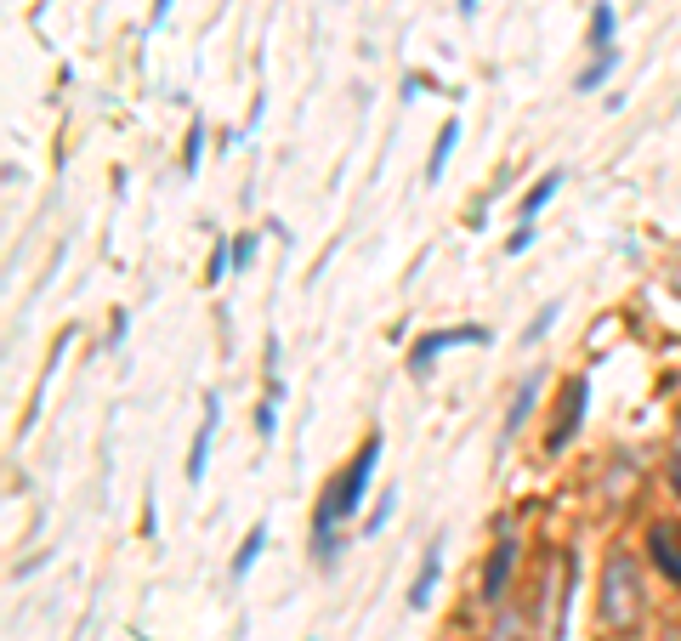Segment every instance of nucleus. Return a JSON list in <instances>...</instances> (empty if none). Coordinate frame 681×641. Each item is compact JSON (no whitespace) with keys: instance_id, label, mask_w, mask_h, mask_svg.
<instances>
[{"instance_id":"obj_1","label":"nucleus","mask_w":681,"mask_h":641,"mask_svg":"<svg viewBox=\"0 0 681 641\" xmlns=\"http://www.w3.org/2000/svg\"><path fill=\"white\" fill-rule=\"evenodd\" d=\"M375 460H381V437L369 432V437H364V449L352 454V466L335 477L330 494H324V505H318L313 534H318V551H324V556H330V528H335V522H347L352 511H358V500H364L369 477H375Z\"/></svg>"},{"instance_id":"obj_2","label":"nucleus","mask_w":681,"mask_h":641,"mask_svg":"<svg viewBox=\"0 0 681 641\" xmlns=\"http://www.w3.org/2000/svg\"><path fill=\"white\" fill-rule=\"evenodd\" d=\"M647 613V590H642V568L630 551H608L602 562V624L608 630H636Z\"/></svg>"},{"instance_id":"obj_3","label":"nucleus","mask_w":681,"mask_h":641,"mask_svg":"<svg viewBox=\"0 0 681 641\" xmlns=\"http://www.w3.org/2000/svg\"><path fill=\"white\" fill-rule=\"evenodd\" d=\"M483 347V341H494L489 330H483V324H460V330H432V335H420L415 347H409V369H415V375H432V364L437 358H443V352L449 347Z\"/></svg>"},{"instance_id":"obj_4","label":"nucleus","mask_w":681,"mask_h":641,"mask_svg":"<svg viewBox=\"0 0 681 641\" xmlns=\"http://www.w3.org/2000/svg\"><path fill=\"white\" fill-rule=\"evenodd\" d=\"M585 398H591V381H585V375H574V381L562 386V403H557V426H551V437H545V443H551V454H557L562 443H568V437L579 432V420H585Z\"/></svg>"},{"instance_id":"obj_5","label":"nucleus","mask_w":681,"mask_h":641,"mask_svg":"<svg viewBox=\"0 0 681 641\" xmlns=\"http://www.w3.org/2000/svg\"><path fill=\"white\" fill-rule=\"evenodd\" d=\"M647 551H653V562H659L664 579H670V585H681V522H653Z\"/></svg>"},{"instance_id":"obj_6","label":"nucleus","mask_w":681,"mask_h":641,"mask_svg":"<svg viewBox=\"0 0 681 641\" xmlns=\"http://www.w3.org/2000/svg\"><path fill=\"white\" fill-rule=\"evenodd\" d=\"M216 420H222V398L210 392V398H205V426L193 432V454H188V483H205V466H210V443H216Z\"/></svg>"},{"instance_id":"obj_7","label":"nucleus","mask_w":681,"mask_h":641,"mask_svg":"<svg viewBox=\"0 0 681 641\" xmlns=\"http://www.w3.org/2000/svg\"><path fill=\"white\" fill-rule=\"evenodd\" d=\"M511 562H517V539L500 534V545H494V556H489V573H483V602H500V596H506Z\"/></svg>"},{"instance_id":"obj_8","label":"nucleus","mask_w":681,"mask_h":641,"mask_svg":"<svg viewBox=\"0 0 681 641\" xmlns=\"http://www.w3.org/2000/svg\"><path fill=\"white\" fill-rule=\"evenodd\" d=\"M557 188H562V171H545L534 188H528V199H523V210H517V222H534L551 199H557Z\"/></svg>"},{"instance_id":"obj_9","label":"nucleus","mask_w":681,"mask_h":641,"mask_svg":"<svg viewBox=\"0 0 681 641\" xmlns=\"http://www.w3.org/2000/svg\"><path fill=\"white\" fill-rule=\"evenodd\" d=\"M454 148H460V120H443V131H437V148H432V159H426V182H437V176H443V165H449Z\"/></svg>"},{"instance_id":"obj_10","label":"nucleus","mask_w":681,"mask_h":641,"mask_svg":"<svg viewBox=\"0 0 681 641\" xmlns=\"http://www.w3.org/2000/svg\"><path fill=\"white\" fill-rule=\"evenodd\" d=\"M613 29H619L613 0H596V6H591V52H613Z\"/></svg>"},{"instance_id":"obj_11","label":"nucleus","mask_w":681,"mask_h":641,"mask_svg":"<svg viewBox=\"0 0 681 641\" xmlns=\"http://www.w3.org/2000/svg\"><path fill=\"white\" fill-rule=\"evenodd\" d=\"M432 585H437V545L420 556V573H415V585H409V607H426V602H432Z\"/></svg>"},{"instance_id":"obj_12","label":"nucleus","mask_w":681,"mask_h":641,"mask_svg":"<svg viewBox=\"0 0 681 641\" xmlns=\"http://www.w3.org/2000/svg\"><path fill=\"white\" fill-rule=\"evenodd\" d=\"M262 545H267V522H256L245 534V545H239V556H233V579H245L250 568H256V556H262Z\"/></svg>"},{"instance_id":"obj_13","label":"nucleus","mask_w":681,"mask_h":641,"mask_svg":"<svg viewBox=\"0 0 681 641\" xmlns=\"http://www.w3.org/2000/svg\"><path fill=\"white\" fill-rule=\"evenodd\" d=\"M613 69H619V52H596V63H591L585 74H579V91H596Z\"/></svg>"},{"instance_id":"obj_14","label":"nucleus","mask_w":681,"mask_h":641,"mask_svg":"<svg viewBox=\"0 0 681 641\" xmlns=\"http://www.w3.org/2000/svg\"><path fill=\"white\" fill-rule=\"evenodd\" d=\"M534 398H540V381H528L523 392H517V403H511V420H506V432H517L528 420V409H534Z\"/></svg>"},{"instance_id":"obj_15","label":"nucleus","mask_w":681,"mask_h":641,"mask_svg":"<svg viewBox=\"0 0 681 641\" xmlns=\"http://www.w3.org/2000/svg\"><path fill=\"white\" fill-rule=\"evenodd\" d=\"M199 154H205V125H193V137H188V154H182V171H199Z\"/></svg>"},{"instance_id":"obj_16","label":"nucleus","mask_w":681,"mask_h":641,"mask_svg":"<svg viewBox=\"0 0 681 641\" xmlns=\"http://www.w3.org/2000/svg\"><path fill=\"white\" fill-rule=\"evenodd\" d=\"M256 261V233H239L233 239V267H250Z\"/></svg>"},{"instance_id":"obj_17","label":"nucleus","mask_w":681,"mask_h":641,"mask_svg":"<svg viewBox=\"0 0 681 641\" xmlns=\"http://www.w3.org/2000/svg\"><path fill=\"white\" fill-rule=\"evenodd\" d=\"M256 432H262V437H273V432H279V409H273V398H267L262 409H256Z\"/></svg>"},{"instance_id":"obj_18","label":"nucleus","mask_w":681,"mask_h":641,"mask_svg":"<svg viewBox=\"0 0 681 641\" xmlns=\"http://www.w3.org/2000/svg\"><path fill=\"white\" fill-rule=\"evenodd\" d=\"M528 244H534V227H528V222H517V233L506 239V250H511V256H523Z\"/></svg>"},{"instance_id":"obj_19","label":"nucleus","mask_w":681,"mask_h":641,"mask_svg":"<svg viewBox=\"0 0 681 641\" xmlns=\"http://www.w3.org/2000/svg\"><path fill=\"white\" fill-rule=\"evenodd\" d=\"M551 318H557V301H551V307H540V318H534V324H528V341H540V335L551 330Z\"/></svg>"},{"instance_id":"obj_20","label":"nucleus","mask_w":681,"mask_h":641,"mask_svg":"<svg viewBox=\"0 0 681 641\" xmlns=\"http://www.w3.org/2000/svg\"><path fill=\"white\" fill-rule=\"evenodd\" d=\"M386 517H392V488H386V500H381V511H375V517L364 522V534H381V528H386Z\"/></svg>"},{"instance_id":"obj_21","label":"nucleus","mask_w":681,"mask_h":641,"mask_svg":"<svg viewBox=\"0 0 681 641\" xmlns=\"http://www.w3.org/2000/svg\"><path fill=\"white\" fill-rule=\"evenodd\" d=\"M165 12H171V0H154V23H165Z\"/></svg>"},{"instance_id":"obj_22","label":"nucleus","mask_w":681,"mask_h":641,"mask_svg":"<svg viewBox=\"0 0 681 641\" xmlns=\"http://www.w3.org/2000/svg\"><path fill=\"white\" fill-rule=\"evenodd\" d=\"M472 12H477V0H460V18H472Z\"/></svg>"},{"instance_id":"obj_23","label":"nucleus","mask_w":681,"mask_h":641,"mask_svg":"<svg viewBox=\"0 0 681 641\" xmlns=\"http://www.w3.org/2000/svg\"><path fill=\"white\" fill-rule=\"evenodd\" d=\"M676 488H681V460H676Z\"/></svg>"}]
</instances>
